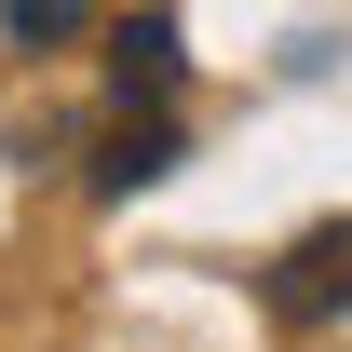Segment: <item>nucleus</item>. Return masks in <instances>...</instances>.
Listing matches in <instances>:
<instances>
[{"label":"nucleus","instance_id":"f03ea898","mask_svg":"<svg viewBox=\"0 0 352 352\" xmlns=\"http://www.w3.org/2000/svg\"><path fill=\"white\" fill-rule=\"evenodd\" d=\"M109 82H122V95H163V82H176V28H163V14L109 41Z\"/></svg>","mask_w":352,"mask_h":352},{"label":"nucleus","instance_id":"7ed1b4c3","mask_svg":"<svg viewBox=\"0 0 352 352\" xmlns=\"http://www.w3.org/2000/svg\"><path fill=\"white\" fill-rule=\"evenodd\" d=\"M163 163H176V122H122V135H109V163H95V190H149Z\"/></svg>","mask_w":352,"mask_h":352},{"label":"nucleus","instance_id":"20e7f679","mask_svg":"<svg viewBox=\"0 0 352 352\" xmlns=\"http://www.w3.org/2000/svg\"><path fill=\"white\" fill-rule=\"evenodd\" d=\"M0 14H14V41H68L82 28V0H0Z\"/></svg>","mask_w":352,"mask_h":352},{"label":"nucleus","instance_id":"f257e3e1","mask_svg":"<svg viewBox=\"0 0 352 352\" xmlns=\"http://www.w3.org/2000/svg\"><path fill=\"white\" fill-rule=\"evenodd\" d=\"M339 298H352V217H325V230H298V244H285L271 311H285V325H325Z\"/></svg>","mask_w":352,"mask_h":352}]
</instances>
